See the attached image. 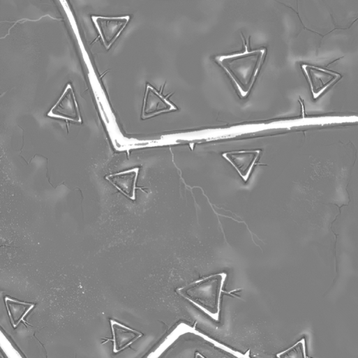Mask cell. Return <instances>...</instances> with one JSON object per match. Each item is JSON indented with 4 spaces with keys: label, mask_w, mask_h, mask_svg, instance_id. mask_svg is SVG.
Masks as SVG:
<instances>
[{
    "label": "cell",
    "mask_w": 358,
    "mask_h": 358,
    "mask_svg": "<svg viewBox=\"0 0 358 358\" xmlns=\"http://www.w3.org/2000/svg\"><path fill=\"white\" fill-rule=\"evenodd\" d=\"M260 52L256 59L254 57L258 54L241 59L218 61L235 83L242 98L248 95L263 63L266 51L263 50Z\"/></svg>",
    "instance_id": "1"
},
{
    "label": "cell",
    "mask_w": 358,
    "mask_h": 358,
    "mask_svg": "<svg viewBox=\"0 0 358 358\" xmlns=\"http://www.w3.org/2000/svg\"><path fill=\"white\" fill-rule=\"evenodd\" d=\"M93 20L102 37L105 46L109 49L124 30L130 17L106 18L96 17L93 18Z\"/></svg>",
    "instance_id": "2"
},
{
    "label": "cell",
    "mask_w": 358,
    "mask_h": 358,
    "mask_svg": "<svg viewBox=\"0 0 358 358\" xmlns=\"http://www.w3.org/2000/svg\"><path fill=\"white\" fill-rule=\"evenodd\" d=\"M260 153L259 149L243 151L226 153L223 157L233 165L243 180L247 181Z\"/></svg>",
    "instance_id": "3"
},
{
    "label": "cell",
    "mask_w": 358,
    "mask_h": 358,
    "mask_svg": "<svg viewBox=\"0 0 358 358\" xmlns=\"http://www.w3.org/2000/svg\"><path fill=\"white\" fill-rule=\"evenodd\" d=\"M113 334L114 352H119L142 336V334L125 326L116 320H111Z\"/></svg>",
    "instance_id": "4"
},
{
    "label": "cell",
    "mask_w": 358,
    "mask_h": 358,
    "mask_svg": "<svg viewBox=\"0 0 358 358\" xmlns=\"http://www.w3.org/2000/svg\"><path fill=\"white\" fill-rule=\"evenodd\" d=\"M177 107L172 103L163 98L153 89L149 88L147 103V116H154L163 112L175 111Z\"/></svg>",
    "instance_id": "5"
},
{
    "label": "cell",
    "mask_w": 358,
    "mask_h": 358,
    "mask_svg": "<svg viewBox=\"0 0 358 358\" xmlns=\"http://www.w3.org/2000/svg\"><path fill=\"white\" fill-rule=\"evenodd\" d=\"M5 300L11 322L15 328L24 321L26 315L35 307L33 303L20 301L8 297Z\"/></svg>",
    "instance_id": "6"
}]
</instances>
